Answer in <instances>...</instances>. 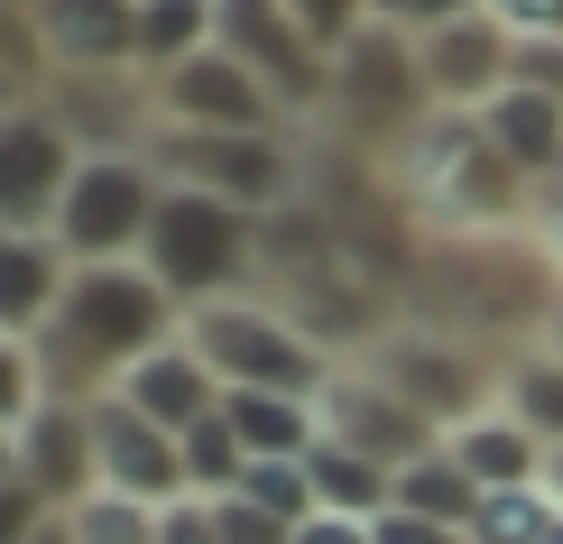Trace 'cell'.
Instances as JSON below:
<instances>
[{"mask_svg":"<svg viewBox=\"0 0 563 544\" xmlns=\"http://www.w3.org/2000/svg\"><path fill=\"white\" fill-rule=\"evenodd\" d=\"M176 333H185V304L148 277V258L75 268V287H65L56 323L37 333L46 397H111L157 342H176Z\"/></svg>","mask_w":563,"mask_h":544,"instance_id":"cell-1","label":"cell"},{"mask_svg":"<svg viewBox=\"0 0 563 544\" xmlns=\"http://www.w3.org/2000/svg\"><path fill=\"white\" fill-rule=\"evenodd\" d=\"M260 249H268V212L195 195V185H167V203H157L139 258H148V277L185 304V314H203V304L260 287Z\"/></svg>","mask_w":563,"mask_h":544,"instance_id":"cell-2","label":"cell"},{"mask_svg":"<svg viewBox=\"0 0 563 544\" xmlns=\"http://www.w3.org/2000/svg\"><path fill=\"white\" fill-rule=\"evenodd\" d=\"M185 342L213 360L222 388H260V397H314L323 407V388L342 378L323 333H305L287 304H268V296H222L203 314H185Z\"/></svg>","mask_w":563,"mask_h":544,"instance_id":"cell-3","label":"cell"},{"mask_svg":"<svg viewBox=\"0 0 563 544\" xmlns=\"http://www.w3.org/2000/svg\"><path fill=\"white\" fill-rule=\"evenodd\" d=\"M157 203H167L157 157H148V148H102V157H84V167H75V185H65V203H56V241H65V258H75V268L139 258V249H148Z\"/></svg>","mask_w":563,"mask_h":544,"instance_id":"cell-4","label":"cell"},{"mask_svg":"<svg viewBox=\"0 0 563 544\" xmlns=\"http://www.w3.org/2000/svg\"><path fill=\"white\" fill-rule=\"evenodd\" d=\"M213 46L268 84V102L287 121H323L333 111V46L305 37V19L287 0H213Z\"/></svg>","mask_w":563,"mask_h":544,"instance_id":"cell-5","label":"cell"},{"mask_svg":"<svg viewBox=\"0 0 563 544\" xmlns=\"http://www.w3.org/2000/svg\"><path fill=\"white\" fill-rule=\"evenodd\" d=\"M148 157L167 185H195V195L250 212H277L296 195V130H157Z\"/></svg>","mask_w":563,"mask_h":544,"instance_id":"cell-6","label":"cell"},{"mask_svg":"<svg viewBox=\"0 0 563 544\" xmlns=\"http://www.w3.org/2000/svg\"><path fill=\"white\" fill-rule=\"evenodd\" d=\"M84 148L56 111L37 102H0V231H56V203L75 185Z\"/></svg>","mask_w":563,"mask_h":544,"instance_id":"cell-7","label":"cell"},{"mask_svg":"<svg viewBox=\"0 0 563 544\" xmlns=\"http://www.w3.org/2000/svg\"><path fill=\"white\" fill-rule=\"evenodd\" d=\"M333 111H351V121H361L369 138H407V130L434 111L426 65H416V37L369 19V29L333 56Z\"/></svg>","mask_w":563,"mask_h":544,"instance_id":"cell-8","label":"cell"},{"mask_svg":"<svg viewBox=\"0 0 563 544\" xmlns=\"http://www.w3.org/2000/svg\"><path fill=\"white\" fill-rule=\"evenodd\" d=\"M148 102H157V130H287V111L268 102V84L250 65H231L222 46L148 75Z\"/></svg>","mask_w":563,"mask_h":544,"instance_id":"cell-9","label":"cell"},{"mask_svg":"<svg viewBox=\"0 0 563 544\" xmlns=\"http://www.w3.org/2000/svg\"><path fill=\"white\" fill-rule=\"evenodd\" d=\"M369 369H379L416 415H434L443 434H453L462 415L499 407V369H472V351L443 342V333H388L379 351H369Z\"/></svg>","mask_w":563,"mask_h":544,"instance_id":"cell-10","label":"cell"},{"mask_svg":"<svg viewBox=\"0 0 563 544\" xmlns=\"http://www.w3.org/2000/svg\"><path fill=\"white\" fill-rule=\"evenodd\" d=\"M323 434L351 443V453H369V462H388V470H407V462H426L434 443H443V424L416 415L379 369H351L342 360V378L323 388Z\"/></svg>","mask_w":563,"mask_h":544,"instance_id":"cell-11","label":"cell"},{"mask_svg":"<svg viewBox=\"0 0 563 544\" xmlns=\"http://www.w3.org/2000/svg\"><path fill=\"white\" fill-rule=\"evenodd\" d=\"M416 65H426L434 111H489L508 84H518V37H508L489 10H472V19H453V29L416 37Z\"/></svg>","mask_w":563,"mask_h":544,"instance_id":"cell-12","label":"cell"},{"mask_svg":"<svg viewBox=\"0 0 563 544\" xmlns=\"http://www.w3.org/2000/svg\"><path fill=\"white\" fill-rule=\"evenodd\" d=\"M19 480L37 489L56 517H75L102 489V453H92V397H46L19 424Z\"/></svg>","mask_w":563,"mask_h":544,"instance_id":"cell-13","label":"cell"},{"mask_svg":"<svg viewBox=\"0 0 563 544\" xmlns=\"http://www.w3.org/2000/svg\"><path fill=\"white\" fill-rule=\"evenodd\" d=\"M92 453H102V489H121V499H148V508L185 499V443L121 397H92Z\"/></svg>","mask_w":563,"mask_h":544,"instance_id":"cell-14","label":"cell"},{"mask_svg":"<svg viewBox=\"0 0 563 544\" xmlns=\"http://www.w3.org/2000/svg\"><path fill=\"white\" fill-rule=\"evenodd\" d=\"M46 84L56 75H139V0H37Z\"/></svg>","mask_w":563,"mask_h":544,"instance_id":"cell-15","label":"cell"},{"mask_svg":"<svg viewBox=\"0 0 563 544\" xmlns=\"http://www.w3.org/2000/svg\"><path fill=\"white\" fill-rule=\"evenodd\" d=\"M65 287H75V258L56 231H0V333L10 342H37L56 323Z\"/></svg>","mask_w":563,"mask_h":544,"instance_id":"cell-16","label":"cell"},{"mask_svg":"<svg viewBox=\"0 0 563 544\" xmlns=\"http://www.w3.org/2000/svg\"><path fill=\"white\" fill-rule=\"evenodd\" d=\"M111 397H121V407H139L148 424H167V434H185V424H203V415L222 407V378H213V360H203L195 342L176 333V342H157Z\"/></svg>","mask_w":563,"mask_h":544,"instance_id":"cell-17","label":"cell"},{"mask_svg":"<svg viewBox=\"0 0 563 544\" xmlns=\"http://www.w3.org/2000/svg\"><path fill=\"white\" fill-rule=\"evenodd\" d=\"M481 130H489V148H499V167L527 185V195H545L554 167H563V102L554 92H527V84H508L499 102L481 111Z\"/></svg>","mask_w":563,"mask_h":544,"instance_id":"cell-18","label":"cell"},{"mask_svg":"<svg viewBox=\"0 0 563 544\" xmlns=\"http://www.w3.org/2000/svg\"><path fill=\"white\" fill-rule=\"evenodd\" d=\"M443 453L472 470L481 489H536V480H545V462H554V453H545V443H536V434H527V424L508 415V407L462 415L453 434H443Z\"/></svg>","mask_w":563,"mask_h":544,"instance_id":"cell-19","label":"cell"},{"mask_svg":"<svg viewBox=\"0 0 563 544\" xmlns=\"http://www.w3.org/2000/svg\"><path fill=\"white\" fill-rule=\"evenodd\" d=\"M222 424L241 434L250 462H305L323 443V407L314 397H260V388H222Z\"/></svg>","mask_w":563,"mask_h":544,"instance_id":"cell-20","label":"cell"},{"mask_svg":"<svg viewBox=\"0 0 563 544\" xmlns=\"http://www.w3.org/2000/svg\"><path fill=\"white\" fill-rule=\"evenodd\" d=\"M305 480H314V508L323 517H379L397 499V470L369 462V453H351V443H333V434L305 453Z\"/></svg>","mask_w":563,"mask_h":544,"instance_id":"cell-21","label":"cell"},{"mask_svg":"<svg viewBox=\"0 0 563 544\" xmlns=\"http://www.w3.org/2000/svg\"><path fill=\"white\" fill-rule=\"evenodd\" d=\"M499 407L518 415L545 453H563V351H545V342L508 351L499 360Z\"/></svg>","mask_w":563,"mask_h":544,"instance_id":"cell-22","label":"cell"},{"mask_svg":"<svg viewBox=\"0 0 563 544\" xmlns=\"http://www.w3.org/2000/svg\"><path fill=\"white\" fill-rule=\"evenodd\" d=\"M481 499H489V489H481L472 470H462V462L434 443L426 462H407V470H397V499H388V508H416V517H434V526H462V535H472Z\"/></svg>","mask_w":563,"mask_h":544,"instance_id":"cell-23","label":"cell"},{"mask_svg":"<svg viewBox=\"0 0 563 544\" xmlns=\"http://www.w3.org/2000/svg\"><path fill=\"white\" fill-rule=\"evenodd\" d=\"M203 46H213V0H139V75H167Z\"/></svg>","mask_w":563,"mask_h":544,"instance_id":"cell-24","label":"cell"},{"mask_svg":"<svg viewBox=\"0 0 563 544\" xmlns=\"http://www.w3.org/2000/svg\"><path fill=\"white\" fill-rule=\"evenodd\" d=\"M185 499H231L241 489V470H250V453H241V434L222 424V407L203 415V424H185Z\"/></svg>","mask_w":563,"mask_h":544,"instance_id":"cell-25","label":"cell"},{"mask_svg":"<svg viewBox=\"0 0 563 544\" xmlns=\"http://www.w3.org/2000/svg\"><path fill=\"white\" fill-rule=\"evenodd\" d=\"M554 489L536 480V489H489L481 499V517H472V544H545V526H554Z\"/></svg>","mask_w":563,"mask_h":544,"instance_id":"cell-26","label":"cell"},{"mask_svg":"<svg viewBox=\"0 0 563 544\" xmlns=\"http://www.w3.org/2000/svg\"><path fill=\"white\" fill-rule=\"evenodd\" d=\"M157 517L148 499H121V489H92V499L75 508V544H157Z\"/></svg>","mask_w":563,"mask_h":544,"instance_id":"cell-27","label":"cell"},{"mask_svg":"<svg viewBox=\"0 0 563 544\" xmlns=\"http://www.w3.org/2000/svg\"><path fill=\"white\" fill-rule=\"evenodd\" d=\"M241 499H250V508H268L277 526H305V517H323V508H314V480H305V462H250V470H241Z\"/></svg>","mask_w":563,"mask_h":544,"instance_id":"cell-28","label":"cell"},{"mask_svg":"<svg viewBox=\"0 0 563 544\" xmlns=\"http://www.w3.org/2000/svg\"><path fill=\"white\" fill-rule=\"evenodd\" d=\"M46 407V360H37V342H10L0 333V434H19Z\"/></svg>","mask_w":563,"mask_h":544,"instance_id":"cell-29","label":"cell"},{"mask_svg":"<svg viewBox=\"0 0 563 544\" xmlns=\"http://www.w3.org/2000/svg\"><path fill=\"white\" fill-rule=\"evenodd\" d=\"M287 10L305 19V37H314V46H333V56L369 29V10H361V0H287Z\"/></svg>","mask_w":563,"mask_h":544,"instance_id":"cell-30","label":"cell"},{"mask_svg":"<svg viewBox=\"0 0 563 544\" xmlns=\"http://www.w3.org/2000/svg\"><path fill=\"white\" fill-rule=\"evenodd\" d=\"M369 544H472V535L434 526V517H416V508H379V517H369Z\"/></svg>","mask_w":563,"mask_h":544,"instance_id":"cell-31","label":"cell"},{"mask_svg":"<svg viewBox=\"0 0 563 544\" xmlns=\"http://www.w3.org/2000/svg\"><path fill=\"white\" fill-rule=\"evenodd\" d=\"M213 517H222V544H287L296 526H277L268 508H250L241 489H231V499H213Z\"/></svg>","mask_w":563,"mask_h":544,"instance_id":"cell-32","label":"cell"},{"mask_svg":"<svg viewBox=\"0 0 563 544\" xmlns=\"http://www.w3.org/2000/svg\"><path fill=\"white\" fill-rule=\"evenodd\" d=\"M46 517H56V508H46L29 480H0V544H29V535L46 526Z\"/></svg>","mask_w":563,"mask_h":544,"instance_id":"cell-33","label":"cell"},{"mask_svg":"<svg viewBox=\"0 0 563 544\" xmlns=\"http://www.w3.org/2000/svg\"><path fill=\"white\" fill-rule=\"evenodd\" d=\"M157 544H222V517H213V499H176L167 517H157Z\"/></svg>","mask_w":563,"mask_h":544,"instance_id":"cell-34","label":"cell"},{"mask_svg":"<svg viewBox=\"0 0 563 544\" xmlns=\"http://www.w3.org/2000/svg\"><path fill=\"white\" fill-rule=\"evenodd\" d=\"M489 19L508 37H563V0H489Z\"/></svg>","mask_w":563,"mask_h":544,"instance_id":"cell-35","label":"cell"},{"mask_svg":"<svg viewBox=\"0 0 563 544\" xmlns=\"http://www.w3.org/2000/svg\"><path fill=\"white\" fill-rule=\"evenodd\" d=\"M287 544H369V517H305Z\"/></svg>","mask_w":563,"mask_h":544,"instance_id":"cell-36","label":"cell"},{"mask_svg":"<svg viewBox=\"0 0 563 544\" xmlns=\"http://www.w3.org/2000/svg\"><path fill=\"white\" fill-rule=\"evenodd\" d=\"M29 544H75V517H46V526H37Z\"/></svg>","mask_w":563,"mask_h":544,"instance_id":"cell-37","label":"cell"},{"mask_svg":"<svg viewBox=\"0 0 563 544\" xmlns=\"http://www.w3.org/2000/svg\"><path fill=\"white\" fill-rule=\"evenodd\" d=\"M369 19H379V29H397V19H407V0H361Z\"/></svg>","mask_w":563,"mask_h":544,"instance_id":"cell-38","label":"cell"},{"mask_svg":"<svg viewBox=\"0 0 563 544\" xmlns=\"http://www.w3.org/2000/svg\"><path fill=\"white\" fill-rule=\"evenodd\" d=\"M0 480H19V434H0Z\"/></svg>","mask_w":563,"mask_h":544,"instance_id":"cell-39","label":"cell"},{"mask_svg":"<svg viewBox=\"0 0 563 544\" xmlns=\"http://www.w3.org/2000/svg\"><path fill=\"white\" fill-rule=\"evenodd\" d=\"M545 489H554V499H563V453H554V462H545Z\"/></svg>","mask_w":563,"mask_h":544,"instance_id":"cell-40","label":"cell"},{"mask_svg":"<svg viewBox=\"0 0 563 544\" xmlns=\"http://www.w3.org/2000/svg\"><path fill=\"white\" fill-rule=\"evenodd\" d=\"M545 544H563V508H554V526H545Z\"/></svg>","mask_w":563,"mask_h":544,"instance_id":"cell-41","label":"cell"},{"mask_svg":"<svg viewBox=\"0 0 563 544\" xmlns=\"http://www.w3.org/2000/svg\"><path fill=\"white\" fill-rule=\"evenodd\" d=\"M545 195H563V167H554V185H545Z\"/></svg>","mask_w":563,"mask_h":544,"instance_id":"cell-42","label":"cell"},{"mask_svg":"<svg viewBox=\"0 0 563 544\" xmlns=\"http://www.w3.org/2000/svg\"><path fill=\"white\" fill-rule=\"evenodd\" d=\"M10 10H37V0H10Z\"/></svg>","mask_w":563,"mask_h":544,"instance_id":"cell-43","label":"cell"},{"mask_svg":"<svg viewBox=\"0 0 563 544\" xmlns=\"http://www.w3.org/2000/svg\"><path fill=\"white\" fill-rule=\"evenodd\" d=\"M0 102H10V84H0Z\"/></svg>","mask_w":563,"mask_h":544,"instance_id":"cell-44","label":"cell"}]
</instances>
